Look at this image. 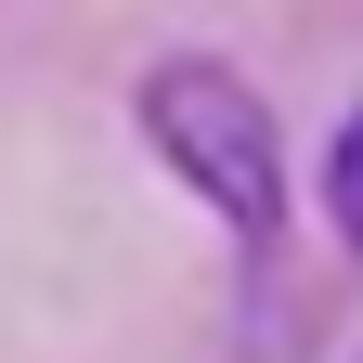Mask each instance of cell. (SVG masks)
Returning a JSON list of instances; mask_svg holds the SVG:
<instances>
[{
    "mask_svg": "<svg viewBox=\"0 0 363 363\" xmlns=\"http://www.w3.org/2000/svg\"><path fill=\"white\" fill-rule=\"evenodd\" d=\"M143 143L220 208V234L247 259H272V234H286V130L220 52H169L143 78Z\"/></svg>",
    "mask_w": 363,
    "mask_h": 363,
    "instance_id": "obj_1",
    "label": "cell"
},
{
    "mask_svg": "<svg viewBox=\"0 0 363 363\" xmlns=\"http://www.w3.org/2000/svg\"><path fill=\"white\" fill-rule=\"evenodd\" d=\"M325 208H337V247L363 259V104L337 117V143H325Z\"/></svg>",
    "mask_w": 363,
    "mask_h": 363,
    "instance_id": "obj_2",
    "label": "cell"
}]
</instances>
